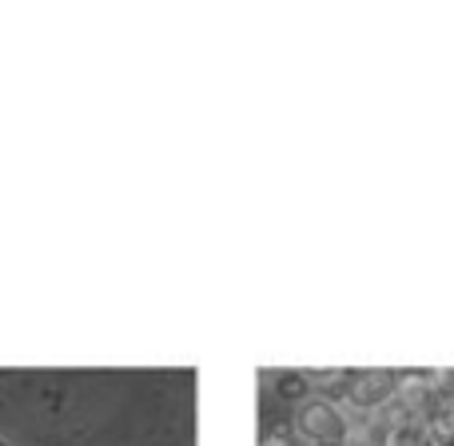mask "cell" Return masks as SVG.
<instances>
[{
	"instance_id": "obj_1",
	"label": "cell",
	"mask_w": 454,
	"mask_h": 446,
	"mask_svg": "<svg viewBox=\"0 0 454 446\" xmlns=\"http://www.w3.org/2000/svg\"><path fill=\"white\" fill-rule=\"evenodd\" d=\"M267 446H283V442H275V439H271V442H267Z\"/></svg>"
}]
</instances>
